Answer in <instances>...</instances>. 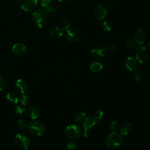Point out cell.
Returning a JSON list of instances; mask_svg holds the SVG:
<instances>
[{
    "instance_id": "obj_1",
    "label": "cell",
    "mask_w": 150,
    "mask_h": 150,
    "mask_svg": "<svg viewBox=\"0 0 150 150\" xmlns=\"http://www.w3.org/2000/svg\"><path fill=\"white\" fill-rule=\"evenodd\" d=\"M32 19L36 26L41 29L43 28L47 21V15L46 11L42 9L34 11L32 14Z\"/></svg>"
},
{
    "instance_id": "obj_2",
    "label": "cell",
    "mask_w": 150,
    "mask_h": 150,
    "mask_svg": "<svg viewBox=\"0 0 150 150\" xmlns=\"http://www.w3.org/2000/svg\"><path fill=\"white\" fill-rule=\"evenodd\" d=\"M122 142V138L121 135L116 132H112L106 138V145L111 149H115L118 148Z\"/></svg>"
},
{
    "instance_id": "obj_3",
    "label": "cell",
    "mask_w": 150,
    "mask_h": 150,
    "mask_svg": "<svg viewBox=\"0 0 150 150\" xmlns=\"http://www.w3.org/2000/svg\"><path fill=\"white\" fill-rule=\"evenodd\" d=\"M27 127H28L30 132L35 136H41L45 132L43 125L40 121L36 120H33L28 122Z\"/></svg>"
},
{
    "instance_id": "obj_4",
    "label": "cell",
    "mask_w": 150,
    "mask_h": 150,
    "mask_svg": "<svg viewBox=\"0 0 150 150\" xmlns=\"http://www.w3.org/2000/svg\"><path fill=\"white\" fill-rule=\"evenodd\" d=\"M64 132L67 138L71 139H76L80 137L81 129L77 125H70L66 128Z\"/></svg>"
},
{
    "instance_id": "obj_5",
    "label": "cell",
    "mask_w": 150,
    "mask_h": 150,
    "mask_svg": "<svg viewBox=\"0 0 150 150\" xmlns=\"http://www.w3.org/2000/svg\"><path fill=\"white\" fill-rule=\"evenodd\" d=\"M38 2L37 0H18V5L20 8L26 12L35 11Z\"/></svg>"
},
{
    "instance_id": "obj_6",
    "label": "cell",
    "mask_w": 150,
    "mask_h": 150,
    "mask_svg": "<svg viewBox=\"0 0 150 150\" xmlns=\"http://www.w3.org/2000/svg\"><path fill=\"white\" fill-rule=\"evenodd\" d=\"M15 139L18 145L24 150H29L30 141L29 137L23 133H18L15 136Z\"/></svg>"
},
{
    "instance_id": "obj_7",
    "label": "cell",
    "mask_w": 150,
    "mask_h": 150,
    "mask_svg": "<svg viewBox=\"0 0 150 150\" xmlns=\"http://www.w3.org/2000/svg\"><path fill=\"white\" fill-rule=\"evenodd\" d=\"M65 37L67 40L71 43H76L80 40L81 35L80 32L76 29L71 28L67 30Z\"/></svg>"
},
{
    "instance_id": "obj_8",
    "label": "cell",
    "mask_w": 150,
    "mask_h": 150,
    "mask_svg": "<svg viewBox=\"0 0 150 150\" xmlns=\"http://www.w3.org/2000/svg\"><path fill=\"white\" fill-rule=\"evenodd\" d=\"M135 56L137 60L141 63H146L149 59V53L144 46H139L136 50Z\"/></svg>"
},
{
    "instance_id": "obj_9",
    "label": "cell",
    "mask_w": 150,
    "mask_h": 150,
    "mask_svg": "<svg viewBox=\"0 0 150 150\" xmlns=\"http://www.w3.org/2000/svg\"><path fill=\"white\" fill-rule=\"evenodd\" d=\"M40 5L46 12L54 13L57 11V8L52 0H42L40 2Z\"/></svg>"
},
{
    "instance_id": "obj_10",
    "label": "cell",
    "mask_w": 150,
    "mask_h": 150,
    "mask_svg": "<svg viewBox=\"0 0 150 150\" xmlns=\"http://www.w3.org/2000/svg\"><path fill=\"white\" fill-rule=\"evenodd\" d=\"M107 14L105 8L101 4H98L94 9V15L95 18L98 20L103 19Z\"/></svg>"
},
{
    "instance_id": "obj_11",
    "label": "cell",
    "mask_w": 150,
    "mask_h": 150,
    "mask_svg": "<svg viewBox=\"0 0 150 150\" xmlns=\"http://www.w3.org/2000/svg\"><path fill=\"white\" fill-rule=\"evenodd\" d=\"M12 52L17 56H22L26 52V47L23 43H17L13 46Z\"/></svg>"
},
{
    "instance_id": "obj_12",
    "label": "cell",
    "mask_w": 150,
    "mask_h": 150,
    "mask_svg": "<svg viewBox=\"0 0 150 150\" xmlns=\"http://www.w3.org/2000/svg\"><path fill=\"white\" fill-rule=\"evenodd\" d=\"M124 64L126 68L131 71H135L138 66L136 60L132 57H127L125 60Z\"/></svg>"
},
{
    "instance_id": "obj_13",
    "label": "cell",
    "mask_w": 150,
    "mask_h": 150,
    "mask_svg": "<svg viewBox=\"0 0 150 150\" xmlns=\"http://www.w3.org/2000/svg\"><path fill=\"white\" fill-rule=\"evenodd\" d=\"M145 38H146V35H145V32L142 29H139L137 30L134 36V41L137 44H139V45L142 44L144 42Z\"/></svg>"
},
{
    "instance_id": "obj_14",
    "label": "cell",
    "mask_w": 150,
    "mask_h": 150,
    "mask_svg": "<svg viewBox=\"0 0 150 150\" xmlns=\"http://www.w3.org/2000/svg\"><path fill=\"white\" fill-rule=\"evenodd\" d=\"M16 90L21 94H25L28 89V85L26 81L22 79H18L15 83Z\"/></svg>"
},
{
    "instance_id": "obj_15",
    "label": "cell",
    "mask_w": 150,
    "mask_h": 150,
    "mask_svg": "<svg viewBox=\"0 0 150 150\" xmlns=\"http://www.w3.org/2000/svg\"><path fill=\"white\" fill-rule=\"evenodd\" d=\"M40 114L39 108L35 105H30L28 110V115L32 120H36Z\"/></svg>"
},
{
    "instance_id": "obj_16",
    "label": "cell",
    "mask_w": 150,
    "mask_h": 150,
    "mask_svg": "<svg viewBox=\"0 0 150 150\" xmlns=\"http://www.w3.org/2000/svg\"><path fill=\"white\" fill-rule=\"evenodd\" d=\"M106 50L105 48H103L100 46H96L91 50L92 55L96 57H103L105 54Z\"/></svg>"
},
{
    "instance_id": "obj_17",
    "label": "cell",
    "mask_w": 150,
    "mask_h": 150,
    "mask_svg": "<svg viewBox=\"0 0 150 150\" xmlns=\"http://www.w3.org/2000/svg\"><path fill=\"white\" fill-rule=\"evenodd\" d=\"M96 124V122L93 120L91 116L87 117L85 118V120L83 121V127L84 129V131H88L89 129L92 128L94 125Z\"/></svg>"
},
{
    "instance_id": "obj_18",
    "label": "cell",
    "mask_w": 150,
    "mask_h": 150,
    "mask_svg": "<svg viewBox=\"0 0 150 150\" xmlns=\"http://www.w3.org/2000/svg\"><path fill=\"white\" fill-rule=\"evenodd\" d=\"M49 34L53 38H58L63 35V29L62 28L54 27L50 30Z\"/></svg>"
},
{
    "instance_id": "obj_19",
    "label": "cell",
    "mask_w": 150,
    "mask_h": 150,
    "mask_svg": "<svg viewBox=\"0 0 150 150\" xmlns=\"http://www.w3.org/2000/svg\"><path fill=\"white\" fill-rule=\"evenodd\" d=\"M132 129V125L130 122H125L120 127V133L122 135H128Z\"/></svg>"
},
{
    "instance_id": "obj_20",
    "label": "cell",
    "mask_w": 150,
    "mask_h": 150,
    "mask_svg": "<svg viewBox=\"0 0 150 150\" xmlns=\"http://www.w3.org/2000/svg\"><path fill=\"white\" fill-rule=\"evenodd\" d=\"M6 100L12 104H16L18 103L19 98L17 95L12 92L8 93L6 96Z\"/></svg>"
},
{
    "instance_id": "obj_21",
    "label": "cell",
    "mask_w": 150,
    "mask_h": 150,
    "mask_svg": "<svg viewBox=\"0 0 150 150\" xmlns=\"http://www.w3.org/2000/svg\"><path fill=\"white\" fill-rule=\"evenodd\" d=\"M103 64L98 61L93 62L90 66V70L94 73H97L103 69Z\"/></svg>"
},
{
    "instance_id": "obj_22",
    "label": "cell",
    "mask_w": 150,
    "mask_h": 150,
    "mask_svg": "<svg viewBox=\"0 0 150 150\" xmlns=\"http://www.w3.org/2000/svg\"><path fill=\"white\" fill-rule=\"evenodd\" d=\"M103 115H104V114L101 110H97L94 112L91 117L97 124L100 123L102 121L103 118Z\"/></svg>"
},
{
    "instance_id": "obj_23",
    "label": "cell",
    "mask_w": 150,
    "mask_h": 150,
    "mask_svg": "<svg viewBox=\"0 0 150 150\" xmlns=\"http://www.w3.org/2000/svg\"><path fill=\"white\" fill-rule=\"evenodd\" d=\"M86 118V114L83 112H80L76 115L75 117V121L77 122H81L84 121Z\"/></svg>"
},
{
    "instance_id": "obj_24",
    "label": "cell",
    "mask_w": 150,
    "mask_h": 150,
    "mask_svg": "<svg viewBox=\"0 0 150 150\" xmlns=\"http://www.w3.org/2000/svg\"><path fill=\"white\" fill-rule=\"evenodd\" d=\"M19 102L21 103V104L22 105H25L27 104V103L28 102V100H29V98L25 94H22V95L19 98Z\"/></svg>"
},
{
    "instance_id": "obj_25",
    "label": "cell",
    "mask_w": 150,
    "mask_h": 150,
    "mask_svg": "<svg viewBox=\"0 0 150 150\" xmlns=\"http://www.w3.org/2000/svg\"><path fill=\"white\" fill-rule=\"evenodd\" d=\"M101 28L104 31H106V32H108V31H110L111 29V26L110 25V23L107 21H105L101 25Z\"/></svg>"
},
{
    "instance_id": "obj_26",
    "label": "cell",
    "mask_w": 150,
    "mask_h": 150,
    "mask_svg": "<svg viewBox=\"0 0 150 150\" xmlns=\"http://www.w3.org/2000/svg\"><path fill=\"white\" fill-rule=\"evenodd\" d=\"M60 25L63 28H64V29H66V30L69 29L70 27V24L69 22L66 19H63L61 21Z\"/></svg>"
},
{
    "instance_id": "obj_27",
    "label": "cell",
    "mask_w": 150,
    "mask_h": 150,
    "mask_svg": "<svg viewBox=\"0 0 150 150\" xmlns=\"http://www.w3.org/2000/svg\"><path fill=\"white\" fill-rule=\"evenodd\" d=\"M119 128V124L118 123L117 121H112L111 124H110V129L112 132H115L117 131Z\"/></svg>"
},
{
    "instance_id": "obj_28",
    "label": "cell",
    "mask_w": 150,
    "mask_h": 150,
    "mask_svg": "<svg viewBox=\"0 0 150 150\" xmlns=\"http://www.w3.org/2000/svg\"><path fill=\"white\" fill-rule=\"evenodd\" d=\"M14 111L15 113L18 114H22L23 112H25V108L21 105H16L14 108Z\"/></svg>"
},
{
    "instance_id": "obj_29",
    "label": "cell",
    "mask_w": 150,
    "mask_h": 150,
    "mask_svg": "<svg viewBox=\"0 0 150 150\" xmlns=\"http://www.w3.org/2000/svg\"><path fill=\"white\" fill-rule=\"evenodd\" d=\"M18 126L21 128H25L28 127V122L25 120L21 119L18 121Z\"/></svg>"
},
{
    "instance_id": "obj_30",
    "label": "cell",
    "mask_w": 150,
    "mask_h": 150,
    "mask_svg": "<svg viewBox=\"0 0 150 150\" xmlns=\"http://www.w3.org/2000/svg\"><path fill=\"white\" fill-rule=\"evenodd\" d=\"M125 44L128 47L131 48V49H133L135 47V43L134 41H133L131 39L127 40L125 42Z\"/></svg>"
},
{
    "instance_id": "obj_31",
    "label": "cell",
    "mask_w": 150,
    "mask_h": 150,
    "mask_svg": "<svg viewBox=\"0 0 150 150\" xmlns=\"http://www.w3.org/2000/svg\"><path fill=\"white\" fill-rule=\"evenodd\" d=\"M115 45L114 44H110L108 45H107L105 47V49L106 50V52H113L115 49Z\"/></svg>"
},
{
    "instance_id": "obj_32",
    "label": "cell",
    "mask_w": 150,
    "mask_h": 150,
    "mask_svg": "<svg viewBox=\"0 0 150 150\" xmlns=\"http://www.w3.org/2000/svg\"><path fill=\"white\" fill-rule=\"evenodd\" d=\"M5 87V80L2 77L0 76V91H2Z\"/></svg>"
},
{
    "instance_id": "obj_33",
    "label": "cell",
    "mask_w": 150,
    "mask_h": 150,
    "mask_svg": "<svg viewBox=\"0 0 150 150\" xmlns=\"http://www.w3.org/2000/svg\"><path fill=\"white\" fill-rule=\"evenodd\" d=\"M76 145L74 142H69L67 145V148L70 150H73L76 148Z\"/></svg>"
},
{
    "instance_id": "obj_34",
    "label": "cell",
    "mask_w": 150,
    "mask_h": 150,
    "mask_svg": "<svg viewBox=\"0 0 150 150\" xmlns=\"http://www.w3.org/2000/svg\"><path fill=\"white\" fill-rule=\"evenodd\" d=\"M134 77L136 81H139L141 80V75L138 72H135L134 74Z\"/></svg>"
},
{
    "instance_id": "obj_35",
    "label": "cell",
    "mask_w": 150,
    "mask_h": 150,
    "mask_svg": "<svg viewBox=\"0 0 150 150\" xmlns=\"http://www.w3.org/2000/svg\"><path fill=\"white\" fill-rule=\"evenodd\" d=\"M58 1L63 4H68V3L71 2L73 0H58Z\"/></svg>"
},
{
    "instance_id": "obj_36",
    "label": "cell",
    "mask_w": 150,
    "mask_h": 150,
    "mask_svg": "<svg viewBox=\"0 0 150 150\" xmlns=\"http://www.w3.org/2000/svg\"><path fill=\"white\" fill-rule=\"evenodd\" d=\"M148 49H149V50H150V42H149V44H148Z\"/></svg>"
},
{
    "instance_id": "obj_37",
    "label": "cell",
    "mask_w": 150,
    "mask_h": 150,
    "mask_svg": "<svg viewBox=\"0 0 150 150\" xmlns=\"http://www.w3.org/2000/svg\"><path fill=\"white\" fill-rule=\"evenodd\" d=\"M37 1H38V2H40L41 1H42V0H37Z\"/></svg>"
}]
</instances>
